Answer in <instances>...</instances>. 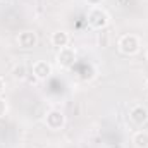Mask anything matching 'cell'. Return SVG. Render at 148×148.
I'll list each match as a JSON object with an SVG mask.
<instances>
[{
  "mask_svg": "<svg viewBox=\"0 0 148 148\" xmlns=\"http://www.w3.org/2000/svg\"><path fill=\"white\" fill-rule=\"evenodd\" d=\"M86 21L91 29L103 31L110 24V14L103 7H90L88 14H86Z\"/></svg>",
  "mask_w": 148,
  "mask_h": 148,
  "instance_id": "1",
  "label": "cell"
},
{
  "mask_svg": "<svg viewBox=\"0 0 148 148\" xmlns=\"http://www.w3.org/2000/svg\"><path fill=\"white\" fill-rule=\"evenodd\" d=\"M117 48H119V52L122 55L133 57V55H136L141 50V40H140V36L131 35V33L122 35V36L117 40Z\"/></svg>",
  "mask_w": 148,
  "mask_h": 148,
  "instance_id": "2",
  "label": "cell"
},
{
  "mask_svg": "<svg viewBox=\"0 0 148 148\" xmlns=\"http://www.w3.org/2000/svg\"><path fill=\"white\" fill-rule=\"evenodd\" d=\"M43 122L50 131H60L66 126V114L62 110H59V109H50L45 114Z\"/></svg>",
  "mask_w": 148,
  "mask_h": 148,
  "instance_id": "3",
  "label": "cell"
},
{
  "mask_svg": "<svg viewBox=\"0 0 148 148\" xmlns=\"http://www.w3.org/2000/svg\"><path fill=\"white\" fill-rule=\"evenodd\" d=\"M55 60H57V66L60 69H71L76 60H77V52L73 47H66V48H60L55 55Z\"/></svg>",
  "mask_w": 148,
  "mask_h": 148,
  "instance_id": "4",
  "label": "cell"
},
{
  "mask_svg": "<svg viewBox=\"0 0 148 148\" xmlns=\"http://www.w3.org/2000/svg\"><path fill=\"white\" fill-rule=\"evenodd\" d=\"M129 121H131L134 126H138V127L145 126L148 122V109L145 105H141V103L133 105V107L129 109Z\"/></svg>",
  "mask_w": 148,
  "mask_h": 148,
  "instance_id": "5",
  "label": "cell"
},
{
  "mask_svg": "<svg viewBox=\"0 0 148 148\" xmlns=\"http://www.w3.org/2000/svg\"><path fill=\"white\" fill-rule=\"evenodd\" d=\"M31 73L38 81H47L52 74H53V67L48 60H36L31 67Z\"/></svg>",
  "mask_w": 148,
  "mask_h": 148,
  "instance_id": "6",
  "label": "cell"
},
{
  "mask_svg": "<svg viewBox=\"0 0 148 148\" xmlns=\"http://www.w3.org/2000/svg\"><path fill=\"white\" fill-rule=\"evenodd\" d=\"M16 41H17V47L19 48H23V50H31V48H35L38 43V36L35 31H31V29H24V31H21L17 38H16Z\"/></svg>",
  "mask_w": 148,
  "mask_h": 148,
  "instance_id": "7",
  "label": "cell"
},
{
  "mask_svg": "<svg viewBox=\"0 0 148 148\" xmlns=\"http://www.w3.org/2000/svg\"><path fill=\"white\" fill-rule=\"evenodd\" d=\"M50 43H52L55 48L60 50V48L69 47V43H71V36H69L67 31H64V29H57V31L52 33V36H50Z\"/></svg>",
  "mask_w": 148,
  "mask_h": 148,
  "instance_id": "8",
  "label": "cell"
},
{
  "mask_svg": "<svg viewBox=\"0 0 148 148\" xmlns=\"http://www.w3.org/2000/svg\"><path fill=\"white\" fill-rule=\"evenodd\" d=\"M131 143L134 148H148V131L140 129L131 136Z\"/></svg>",
  "mask_w": 148,
  "mask_h": 148,
  "instance_id": "9",
  "label": "cell"
},
{
  "mask_svg": "<svg viewBox=\"0 0 148 148\" xmlns=\"http://www.w3.org/2000/svg\"><path fill=\"white\" fill-rule=\"evenodd\" d=\"M12 77L16 79V81H23V79H26V76H28V67H26V64H16L14 67H12Z\"/></svg>",
  "mask_w": 148,
  "mask_h": 148,
  "instance_id": "10",
  "label": "cell"
},
{
  "mask_svg": "<svg viewBox=\"0 0 148 148\" xmlns=\"http://www.w3.org/2000/svg\"><path fill=\"white\" fill-rule=\"evenodd\" d=\"M7 114H9V103H7V100L3 97H0V119L5 117Z\"/></svg>",
  "mask_w": 148,
  "mask_h": 148,
  "instance_id": "11",
  "label": "cell"
},
{
  "mask_svg": "<svg viewBox=\"0 0 148 148\" xmlns=\"http://www.w3.org/2000/svg\"><path fill=\"white\" fill-rule=\"evenodd\" d=\"M90 7H102V3H103V0H84Z\"/></svg>",
  "mask_w": 148,
  "mask_h": 148,
  "instance_id": "12",
  "label": "cell"
},
{
  "mask_svg": "<svg viewBox=\"0 0 148 148\" xmlns=\"http://www.w3.org/2000/svg\"><path fill=\"white\" fill-rule=\"evenodd\" d=\"M5 86H7V83H5L3 76H0V97H2V95H3V91H5Z\"/></svg>",
  "mask_w": 148,
  "mask_h": 148,
  "instance_id": "13",
  "label": "cell"
},
{
  "mask_svg": "<svg viewBox=\"0 0 148 148\" xmlns=\"http://www.w3.org/2000/svg\"><path fill=\"white\" fill-rule=\"evenodd\" d=\"M145 88H147V91H148V79H147V84H145Z\"/></svg>",
  "mask_w": 148,
  "mask_h": 148,
  "instance_id": "14",
  "label": "cell"
},
{
  "mask_svg": "<svg viewBox=\"0 0 148 148\" xmlns=\"http://www.w3.org/2000/svg\"><path fill=\"white\" fill-rule=\"evenodd\" d=\"M147 62H148V50H147Z\"/></svg>",
  "mask_w": 148,
  "mask_h": 148,
  "instance_id": "15",
  "label": "cell"
}]
</instances>
